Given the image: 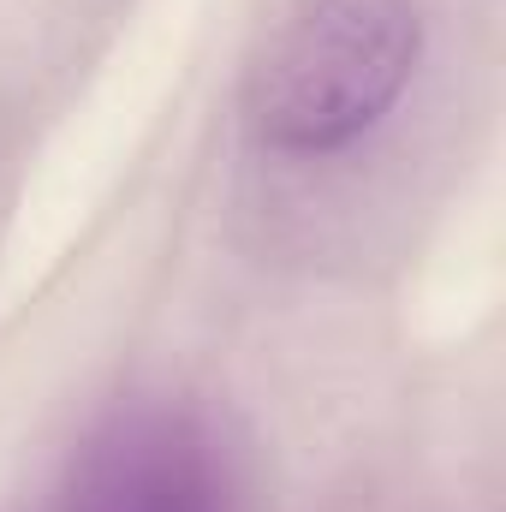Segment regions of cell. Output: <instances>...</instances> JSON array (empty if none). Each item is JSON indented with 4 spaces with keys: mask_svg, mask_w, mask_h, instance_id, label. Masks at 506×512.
Listing matches in <instances>:
<instances>
[{
    "mask_svg": "<svg viewBox=\"0 0 506 512\" xmlns=\"http://www.w3.org/2000/svg\"><path fill=\"white\" fill-rule=\"evenodd\" d=\"M417 60V0H304L256 60L245 126L274 155H340L393 114Z\"/></svg>",
    "mask_w": 506,
    "mask_h": 512,
    "instance_id": "cell-1",
    "label": "cell"
},
{
    "mask_svg": "<svg viewBox=\"0 0 506 512\" xmlns=\"http://www.w3.org/2000/svg\"><path fill=\"white\" fill-rule=\"evenodd\" d=\"M66 512H239V483L203 417L137 405L90 435Z\"/></svg>",
    "mask_w": 506,
    "mask_h": 512,
    "instance_id": "cell-2",
    "label": "cell"
}]
</instances>
